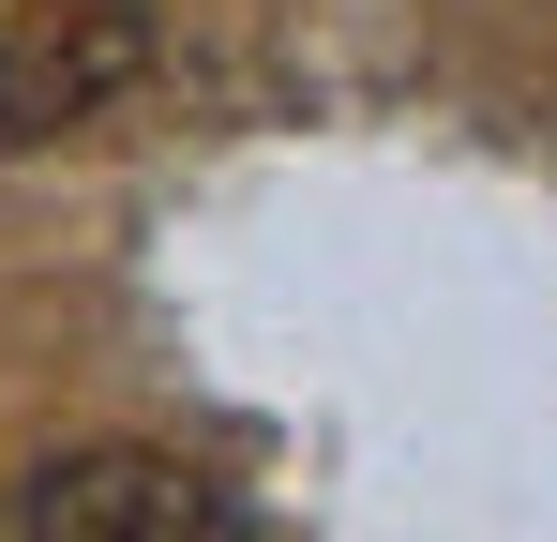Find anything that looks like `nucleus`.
Returning a JSON list of instances; mask_svg holds the SVG:
<instances>
[{"mask_svg":"<svg viewBox=\"0 0 557 542\" xmlns=\"http://www.w3.org/2000/svg\"><path fill=\"white\" fill-rule=\"evenodd\" d=\"M15 542H226V497H211L196 452L91 438V452H46L15 482Z\"/></svg>","mask_w":557,"mask_h":542,"instance_id":"1","label":"nucleus"},{"mask_svg":"<svg viewBox=\"0 0 557 542\" xmlns=\"http://www.w3.org/2000/svg\"><path fill=\"white\" fill-rule=\"evenodd\" d=\"M151 76V0H0V121L61 136Z\"/></svg>","mask_w":557,"mask_h":542,"instance_id":"2","label":"nucleus"}]
</instances>
